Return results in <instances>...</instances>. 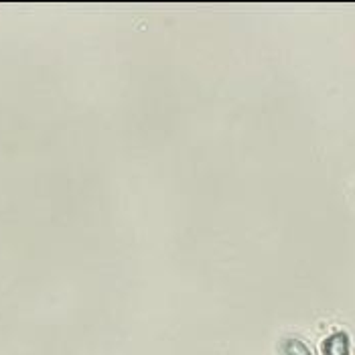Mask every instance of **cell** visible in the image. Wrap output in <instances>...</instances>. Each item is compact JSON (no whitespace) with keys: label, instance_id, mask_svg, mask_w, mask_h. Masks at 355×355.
Instances as JSON below:
<instances>
[{"label":"cell","instance_id":"cell-1","mask_svg":"<svg viewBox=\"0 0 355 355\" xmlns=\"http://www.w3.org/2000/svg\"><path fill=\"white\" fill-rule=\"evenodd\" d=\"M323 355H349V335L335 331L323 341Z\"/></svg>","mask_w":355,"mask_h":355},{"label":"cell","instance_id":"cell-2","mask_svg":"<svg viewBox=\"0 0 355 355\" xmlns=\"http://www.w3.org/2000/svg\"><path fill=\"white\" fill-rule=\"evenodd\" d=\"M280 352H282V355H313L309 345L302 343L301 339H295V337H286L280 343Z\"/></svg>","mask_w":355,"mask_h":355}]
</instances>
